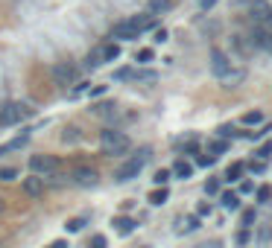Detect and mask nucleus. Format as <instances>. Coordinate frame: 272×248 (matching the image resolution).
<instances>
[{
	"instance_id": "obj_2",
	"label": "nucleus",
	"mask_w": 272,
	"mask_h": 248,
	"mask_svg": "<svg viewBox=\"0 0 272 248\" xmlns=\"http://www.w3.org/2000/svg\"><path fill=\"white\" fill-rule=\"evenodd\" d=\"M132 146V140L126 137V132H117V129H102L100 132V149L105 155H111V158H120V155H126Z\"/></svg>"
},
{
	"instance_id": "obj_14",
	"label": "nucleus",
	"mask_w": 272,
	"mask_h": 248,
	"mask_svg": "<svg viewBox=\"0 0 272 248\" xmlns=\"http://www.w3.org/2000/svg\"><path fill=\"white\" fill-rule=\"evenodd\" d=\"M100 65H102V47H97V50H91V53H88L85 70H97Z\"/></svg>"
},
{
	"instance_id": "obj_9",
	"label": "nucleus",
	"mask_w": 272,
	"mask_h": 248,
	"mask_svg": "<svg viewBox=\"0 0 272 248\" xmlns=\"http://www.w3.org/2000/svg\"><path fill=\"white\" fill-rule=\"evenodd\" d=\"M24 193H27V196H33V198L44 196V178H41V175H33V172H30V178L24 181Z\"/></svg>"
},
{
	"instance_id": "obj_43",
	"label": "nucleus",
	"mask_w": 272,
	"mask_h": 248,
	"mask_svg": "<svg viewBox=\"0 0 272 248\" xmlns=\"http://www.w3.org/2000/svg\"><path fill=\"white\" fill-rule=\"evenodd\" d=\"M214 3H217V0H202V9H211Z\"/></svg>"
},
{
	"instance_id": "obj_18",
	"label": "nucleus",
	"mask_w": 272,
	"mask_h": 248,
	"mask_svg": "<svg viewBox=\"0 0 272 248\" xmlns=\"http://www.w3.org/2000/svg\"><path fill=\"white\" fill-rule=\"evenodd\" d=\"M94 114L114 117V114H117V102H100V105H94Z\"/></svg>"
},
{
	"instance_id": "obj_26",
	"label": "nucleus",
	"mask_w": 272,
	"mask_h": 248,
	"mask_svg": "<svg viewBox=\"0 0 272 248\" xmlns=\"http://www.w3.org/2000/svg\"><path fill=\"white\" fill-rule=\"evenodd\" d=\"M225 149H228V143H225V140H214V143L208 146V155H214V158H217V155H222Z\"/></svg>"
},
{
	"instance_id": "obj_19",
	"label": "nucleus",
	"mask_w": 272,
	"mask_h": 248,
	"mask_svg": "<svg viewBox=\"0 0 272 248\" xmlns=\"http://www.w3.org/2000/svg\"><path fill=\"white\" fill-rule=\"evenodd\" d=\"M167 196H170V193H167V187H158V190H153V193H150V204L161 207V204L167 201Z\"/></svg>"
},
{
	"instance_id": "obj_24",
	"label": "nucleus",
	"mask_w": 272,
	"mask_h": 248,
	"mask_svg": "<svg viewBox=\"0 0 272 248\" xmlns=\"http://www.w3.org/2000/svg\"><path fill=\"white\" fill-rule=\"evenodd\" d=\"M243 123H246V126H257V123H263V114H260V111H246V114H243Z\"/></svg>"
},
{
	"instance_id": "obj_30",
	"label": "nucleus",
	"mask_w": 272,
	"mask_h": 248,
	"mask_svg": "<svg viewBox=\"0 0 272 248\" xmlns=\"http://www.w3.org/2000/svg\"><path fill=\"white\" fill-rule=\"evenodd\" d=\"M135 62H141V65H147V62H153V50H138L135 53Z\"/></svg>"
},
{
	"instance_id": "obj_35",
	"label": "nucleus",
	"mask_w": 272,
	"mask_h": 248,
	"mask_svg": "<svg viewBox=\"0 0 272 248\" xmlns=\"http://www.w3.org/2000/svg\"><path fill=\"white\" fill-rule=\"evenodd\" d=\"M269 155H272V143H263V146L257 149V158H263V161H266Z\"/></svg>"
},
{
	"instance_id": "obj_38",
	"label": "nucleus",
	"mask_w": 272,
	"mask_h": 248,
	"mask_svg": "<svg viewBox=\"0 0 272 248\" xmlns=\"http://www.w3.org/2000/svg\"><path fill=\"white\" fill-rule=\"evenodd\" d=\"M214 164V155H202V158H199V166H211Z\"/></svg>"
},
{
	"instance_id": "obj_1",
	"label": "nucleus",
	"mask_w": 272,
	"mask_h": 248,
	"mask_svg": "<svg viewBox=\"0 0 272 248\" xmlns=\"http://www.w3.org/2000/svg\"><path fill=\"white\" fill-rule=\"evenodd\" d=\"M155 27V18L153 15H135V18H126V21H120L111 27V38H117V41H129V38H138V35L144 33V30H150Z\"/></svg>"
},
{
	"instance_id": "obj_37",
	"label": "nucleus",
	"mask_w": 272,
	"mask_h": 248,
	"mask_svg": "<svg viewBox=\"0 0 272 248\" xmlns=\"http://www.w3.org/2000/svg\"><path fill=\"white\" fill-rule=\"evenodd\" d=\"M240 193H255V184H252V181H243V184H240Z\"/></svg>"
},
{
	"instance_id": "obj_33",
	"label": "nucleus",
	"mask_w": 272,
	"mask_h": 248,
	"mask_svg": "<svg viewBox=\"0 0 272 248\" xmlns=\"http://www.w3.org/2000/svg\"><path fill=\"white\" fill-rule=\"evenodd\" d=\"M257 216H255V210L249 207V210H243V228H252V222H255Z\"/></svg>"
},
{
	"instance_id": "obj_21",
	"label": "nucleus",
	"mask_w": 272,
	"mask_h": 248,
	"mask_svg": "<svg viewBox=\"0 0 272 248\" xmlns=\"http://www.w3.org/2000/svg\"><path fill=\"white\" fill-rule=\"evenodd\" d=\"M15 178H18V166H0V181L3 184L15 181Z\"/></svg>"
},
{
	"instance_id": "obj_34",
	"label": "nucleus",
	"mask_w": 272,
	"mask_h": 248,
	"mask_svg": "<svg viewBox=\"0 0 272 248\" xmlns=\"http://www.w3.org/2000/svg\"><path fill=\"white\" fill-rule=\"evenodd\" d=\"M249 169H252V172H257V175H260V172H263V169H266V161H263V158H257V161H252V164H249Z\"/></svg>"
},
{
	"instance_id": "obj_11",
	"label": "nucleus",
	"mask_w": 272,
	"mask_h": 248,
	"mask_svg": "<svg viewBox=\"0 0 272 248\" xmlns=\"http://www.w3.org/2000/svg\"><path fill=\"white\" fill-rule=\"evenodd\" d=\"M173 175L182 178V181H187V178L193 175V166L187 164V161H176V164H173Z\"/></svg>"
},
{
	"instance_id": "obj_3",
	"label": "nucleus",
	"mask_w": 272,
	"mask_h": 248,
	"mask_svg": "<svg viewBox=\"0 0 272 248\" xmlns=\"http://www.w3.org/2000/svg\"><path fill=\"white\" fill-rule=\"evenodd\" d=\"M211 70L217 79H225V82H240L243 79V70H231V62L222 50H211Z\"/></svg>"
},
{
	"instance_id": "obj_29",
	"label": "nucleus",
	"mask_w": 272,
	"mask_h": 248,
	"mask_svg": "<svg viewBox=\"0 0 272 248\" xmlns=\"http://www.w3.org/2000/svg\"><path fill=\"white\" fill-rule=\"evenodd\" d=\"M257 201H260V204H269L272 201V187H260V190H257Z\"/></svg>"
},
{
	"instance_id": "obj_41",
	"label": "nucleus",
	"mask_w": 272,
	"mask_h": 248,
	"mask_svg": "<svg viewBox=\"0 0 272 248\" xmlns=\"http://www.w3.org/2000/svg\"><path fill=\"white\" fill-rule=\"evenodd\" d=\"M47 248H68V242H65V239H56V242H50Z\"/></svg>"
},
{
	"instance_id": "obj_4",
	"label": "nucleus",
	"mask_w": 272,
	"mask_h": 248,
	"mask_svg": "<svg viewBox=\"0 0 272 248\" xmlns=\"http://www.w3.org/2000/svg\"><path fill=\"white\" fill-rule=\"evenodd\" d=\"M150 155H153L150 149H138L135 155H132V158H129V161L117 169V181H132V178H138V172H141L144 164L150 161Z\"/></svg>"
},
{
	"instance_id": "obj_31",
	"label": "nucleus",
	"mask_w": 272,
	"mask_h": 248,
	"mask_svg": "<svg viewBox=\"0 0 272 248\" xmlns=\"http://www.w3.org/2000/svg\"><path fill=\"white\" fill-rule=\"evenodd\" d=\"M108 245V242H105V236H102V233H97V236H91V239H88V248H105Z\"/></svg>"
},
{
	"instance_id": "obj_32",
	"label": "nucleus",
	"mask_w": 272,
	"mask_h": 248,
	"mask_svg": "<svg viewBox=\"0 0 272 248\" xmlns=\"http://www.w3.org/2000/svg\"><path fill=\"white\" fill-rule=\"evenodd\" d=\"M205 193H208V196H217V193H220V181H217V178L205 181Z\"/></svg>"
},
{
	"instance_id": "obj_20",
	"label": "nucleus",
	"mask_w": 272,
	"mask_h": 248,
	"mask_svg": "<svg viewBox=\"0 0 272 248\" xmlns=\"http://www.w3.org/2000/svg\"><path fill=\"white\" fill-rule=\"evenodd\" d=\"M269 9H272V6H266V3H260V0H257L255 6H252V18H255L257 24H260V21H263V18L269 15Z\"/></svg>"
},
{
	"instance_id": "obj_17",
	"label": "nucleus",
	"mask_w": 272,
	"mask_h": 248,
	"mask_svg": "<svg viewBox=\"0 0 272 248\" xmlns=\"http://www.w3.org/2000/svg\"><path fill=\"white\" fill-rule=\"evenodd\" d=\"M220 201H222L225 210H237V207H240V196H237V193H222Z\"/></svg>"
},
{
	"instance_id": "obj_15",
	"label": "nucleus",
	"mask_w": 272,
	"mask_h": 248,
	"mask_svg": "<svg viewBox=\"0 0 272 248\" xmlns=\"http://www.w3.org/2000/svg\"><path fill=\"white\" fill-rule=\"evenodd\" d=\"M196 228H199V219H196V216H187V219H182V222H179L176 233H190V231H196Z\"/></svg>"
},
{
	"instance_id": "obj_28",
	"label": "nucleus",
	"mask_w": 272,
	"mask_h": 248,
	"mask_svg": "<svg viewBox=\"0 0 272 248\" xmlns=\"http://www.w3.org/2000/svg\"><path fill=\"white\" fill-rule=\"evenodd\" d=\"M170 175H173L170 169H158V172H155V175H153V181L158 184V187H164V184L170 181Z\"/></svg>"
},
{
	"instance_id": "obj_5",
	"label": "nucleus",
	"mask_w": 272,
	"mask_h": 248,
	"mask_svg": "<svg viewBox=\"0 0 272 248\" xmlns=\"http://www.w3.org/2000/svg\"><path fill=\"white\" fill-rule=\"evenodd\" d=\"M56 169H59V158H56V155H33V158H30V172H33V175H41V178H44V175H53Z\"/></svg>"
},
{
	"instance_id": "obj_42",
	"label": "nucleus",
	"mask_w": 272,
	"mask_h": 248,
	"mask_svg": "<svg viewBox=\"0 0 272 248\" xmlns=\"http://www.w3.org/2000/svg\"><path fill=\"white\" fill-rule=\"evenodd\" d=\"M211 213V204H199V216H208Z\"/></svg>"
},
{
	"instance_id": "obj_40",
	"label": "nucleus",
	"mask_w": 272,
	"mask_h": 248,
	"mask_svg": "<svg viewBox=\"0 0 272 248\" xmlns=\"http://www.w3.org/2000/svg\"><path fill=\"white\" fill-rule=\"evenodd\" d=\"M102 94H105V85H102V88H91V97H94V99L102 97Z\"/></svg>"
},
{
	"instance_id": "obj_36",
	"label": "nucleus",
	"mask_w": 272,
	"mask_h": 248,
	"mask_svg": "<svg viewBox=\"0 0 272 248\" xmlns=\"http://www.w3.org/2000/svg\"><path fill=\"white\" fill-rule=\"evenodd\" d=\"M260 27H263L266 33H272V9H269V15H266L263 21H260Z\"/></svg>"
},
{
	"instance_id": "obj_27",
	"label": "nucleus",
	"mask_w": 272,
	"mask_h": 248,
	"mask_svg": "<svg viewBox=\"0 0 272 248\" xmlns=\"http://www.w3.org/2000/svg\"><path fill=\"white\" fill-rule=\"evenodd\" d=\"M65 228H68V233H76V231H82V228H85V219H82V216H76V219H70L68 225H65Z\"/></svg>"
},
{
	"instance_id": "obj_39",
	"label": "nucleus",
	"mask_w": 272,
	"mask_h": 248,
	"mask_svg": "<svg viewBox=\"0 0 272 248\" xmlns=\"http://www.w3.org/2000/svg\"><path fill=\"white\" fill-rule=\"evenodd\" d=\"M155 41H158V44L167 41V30H155Z\"/></svg>"
},
{
	"instance_id": "obj_12",
	"label": "nucleus",
	"mask_w": 272,
	"mask_h": 248,
	"mask_svg": "<svg viewBox=\"0 0 272 248\" xmlns=\"http://www.w3.org/2000/svg\"><path fill=\"white\" fill-rule=\"evenodd\" d=\"M114 228H117V233H123V236H129V233L135 231V222H132L129 216H117V219H114Z\"/></svg>"
},
{
	"instance_id": "obj_8",
	"label": "nucleus",
	"mask_w": 272,
	"mask_h": 248,
	"mask_svg": "<svg viewBox=\"0 0 272 248\" xmlns=\"http://www.w3.org/2000/svg\"><path fill=\"white\" fill-rule=\"evenodd\" d=\"M53 82L59 85V88H68V85L76 82V70H73V65L62 62V65L53 67Z\"/></svg>"
},
{
	"instance_id": "obj_13",
	"label": "nucleus",
	"mask_w": 272,
	"mask_h": 248,
	"mask_svg": "<svg viewBox=\"0 0 272 248\" xmlns=\"http://www.w3.org/2000/svg\"><path fill=\"white\" fill-rule=\"evenodd\" d=\"M27 137H30V132H24V134H18L12 143H3L0 146V155H9V152H15V149H21L24 143H27Z\"/></svg>"
},
{
	"instance_id": "obj_25",
	"label": "nucleus",
	"mask_w": 272,
	"mask_h": 248,
	"mask_svg": "<svg viewBox=\"0 0 272 248\" xmlns=\"http://www.w3.org/2000/svg\"><path fill=\"white\" fill-rule=\"evenodd\" d=\"M65 140H68V143H76V140H82V129H76V126H68V129H65Z\"/></svg>"
},
{
	"instance_id": "obj_23",
	"label": "nucleus",
	"mask_w": 272,
	"mask_h": 248,
	"mask_svg": "<svg viewBox=\"0 0 272 248\" xmlns=\"http://www.w3.org/2000/svg\"><path fill=\"white\" fill-rule=\"evenodd\" d=\"M132 76H135V67H120V70H114V79H117V82H132Z\"/></svg>"
},
{
	"instance_id": "obj_7",
	"label": "nucleus",
	"mask_w": 272,
	"mask_h": 248,
	"mask_svg": "<svg viewBox=\"0 0 272 248\" xmlns=\"http://www.w3.org/2000/svg\"><path fill=\"white\" fill-rule=\"evenodd\" d=\"M70 178H73L76 187H97V184H100V172H97L94 166H76Z\"/></svg>"
},
{
	"instance_id": "obj_22",
	"label": "nucleus",
	"mask_w": 272,
	"mask_h": 248,
	"mask_svg": "<svg viewBox=\"0 0 272 248\" xmlns=\"http://www.w3.org/2000/svg\"><path fill=\"white\" fill-rule=\"evenodd\" d=\"M117 56H120V47H117V44H105V47H102V62H114Z\"/></svg>"
},
{
	"instance_id": "obj_44",
	"label": "nucleus",
	"mask_w": 272,
	"mask_h": 248,
	"mask_svg": "<svg viewBox=\"0 0 272 248\" xmlns=\"http://www.w3.org/2000/svg\"><path fill=\"white\" fill-rule=\"evenodd\" d=\"M3 210H6V201H3V196H0V216H3Z\"/></svg>"
},
{
	"instance_id": "obj_6",
	"label": "nucleus",
	"mask_w": 272,
	"mask_h": 248,
	"mask_svg": "<svg viewBox=\"0 0 272 248\" xmlns=\"http://www.w3.org/2000/svg\"><path fill=\"white\" fill-rule=\"evenodd\" d=\"M27 114H30L27 105H21V102H6V105H0V126H15V123H21Z\"/></svg>"
},
{
	"instance_id": "obj_16",
	"label": "nucleus",
	"mask_w": 272,
	"mask_h": 248,
	"mask_svg": "<svg viewBox=\"0 0 272 248\" xmlns=\"http://www.w3.org/2000/svg\"><path fill=\"white\" fill-rule=\"evenodd\" d=\"M243 172H246V164H231L228 166V169H225V181H240V175H243Z\"/></svg>"
},
{
	"instance_id": "obj_10",
	"label": "nucleus",
	"mask_w": 272,
	"mask_h": 248,
	"mask_svg": "<svg viewBox=\"0 0 272 248\" xmlns=\"http://www.w3.org/2000/svg\"><path fill=\"white\" fill-rule=\"evenodd\" d=\"M147 9H150V15H164V12H170L173 9V0H147Z\"/></svg>"
}]
</instances>
